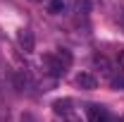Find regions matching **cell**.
<instances>
[{
    "instance_id": "cell-1",
    "label": "cell",
    "mask_w": 124,
    "mask_h": 122,
    "mask_svg": "<svg viewBox=\"0 0 124 122\" xmlns=\"http://www.w3.org/2000/svg\"><path fill=\"white\" fill-rule=\"evenodd\" d=\"M41 65H43V70H46L48 74H53V77H62V74H64V70H67V67H64V62L57 58V53H55V55H50V53L43 55Z\"/></svg>"
},
{
    "instance_id": "cell-2",
    "label": "cell",
    "mask_w": 124,
    "mask_h": 122,
    "mask_svg": "<svg viewBox=\"0 0 124 122\" xmlns=\"http://www.w3.org/2000/svg\"><path fill=\"white\" fill-rule=\"evenodd\" d=\"M17 43L22 46V50L31 53V50H33V46H36L33 31H31V29H19V31H17Z\"/></svg>"
},
{
    "instance_id": "cell-3",
    "label": "cell",
    "mask_w": 124,
    "mask_h": 122,
    "mask_svg": "<svg viewBox=\"0 0 124 122\" xmlns=\"http://www.w3.org/2000/svg\"><path fill=\"white\" fill-rule=\"evenodd\" d=\"M86 113H88V122H110V113H108V108H103V105L91 103Z\"/></svg>"
},
{
    "instance_id": "cell-4",
    "label": "cell",
    "mask_w": 124,
    "mask_h": 122,
    "mask_svg": "<svg viewBox=\"0 0 124 122\" xmlns=\"http://www.w3.org/2000/svg\"><path fill=\"white\" fill-rule=\"evenodd\" d=\"M72 105H74L72 98H60V101L53 103V110H55L57 115H64V117H67V115H72Z\"/></svg>"
},
{
    "instance_id": "cell-5",
    "label": "cell",
    "mask_w": 124,
    "mask_h": 122,
    "mask_svg": "<svg viewBox=\"0 0 124 122\" xmlns=\"http://www.w3.org/2000/svg\"><path fill=\"white\" fill-rule=\"evenodd\" d=\"M77 84L81 89H95V86H98V79L93 74H88V72H81V74L77 77Z\"/></svg>"
},
{
    "instance_id": "cell-6",
    "label": "cell",
    "mask_w": 124,
    "mask_h": 122,
    "mask_svg": "<svg viewBox=\"0 0 124 122\" xmlns=\"http://www.w3.org/2000/svg\"><path fill=\"white\" fill-rule=\"evenodd\" d=\"M93 65H95L103 74H110V62H108L105 55H93Z\"/></svg>"
},
{
    "instance_id": "cell-7",
    "label": "cell",
    "mask_w": 124,
    "mask_h": 122,
    "mask_svg": "<svg viewBox=\"0 0 124 122\" xmlns=\"http://www.w3.org/2000/svg\"><path fill=\"white\" fill-rule=\"evenodd\" d=\"M64 7H67V0H50V5H48V10H50L53 15L64 12Z\"/></svg>"
},
{
    "instance_id": "cell-8",
    "label": "cell",
    "mask_w": 124,
    "mask_h": 122,
    "mask_svg": "<svg viewBox=\"0 0 124 122\" xmlns=\"http://www.w3.org/2000/svg\"><path fill=\"white\" fill-rule=\"evenodd\" d=\"M77 12L79 15H88L91 12V0H77Z\"/></svg>"
},
{
    "instance_id": "cell-9",
    "label": "cell",
    "mask_w": 124,
    "mask_h": 122,
    "mask_svg": "<svg viewBox=\"0 0 124 122\" xmlns=\"http://www.w3.org/2000/svg\"><path fill=\"white\" fill-rule=\"evenodd\" d=\"M57 58L64 62V67H69V65H72V55H69V50H57Z\"/></svg>"
},
{
    "instance_id": "cell-10",
    "label": "cell",
    "mask_w": 124,
    "mask_h": 122,
    "mask_svg": "<svg viewBox=\"0 0 124 122\" xmlns=\"http://www.w3.org/2000/svg\"><path fill=\"white\" fill-rule=\"evenodd\" d=\"M19 122H38L31 113H22V117H19Z\"/></svg>"
},
{
    "instance_id": "cell-11",
    "label": "cell",
    "mask_w": 124,
    "mask_h": 122,
    "mask_svg": "<svg viewBox=\"0 0 124 122\" xmlns=\"http://www.w3.org/2000/svg\"><path fill=\"white\" fill-rule=\"evenodd\" d=\"M112 86H115V89H122L124 86V77H112Z\"/></svg>"
},
{
    "instance_id": "cell-12",
    "label": "cell",
    "mask_w": 124,
    "mask_h": 122,
    "mask_svg": "<svg viewBox=\"0 0 124 122\" xmlns=\"http://www.w3.org/2000/svg\"><path fill=\"white\" fill-rule=\"evenodd\" d=\"M117 65H119V70L124 72V48L119 50V53H117Z\"/></svg>"
},
{
    "instance_id": "cell-13",
    "label": "cell",
    "mask_w": 124,
    "mask_h": 122,
    "mask_svg": "<svg viewBox=\"0 0 124 122\" xmlns=\"http://www.w3.org/2000/svg\"><path fill=\"white\" fill-rule=\"evenodd\" d=\"M67 122H79V117L77 115H67Z\"/></svg>"
},
{
    "instance_id": "cell-14",
    "label": "cell",
    "mask_w": 124,
    "mask_h": 122,
    "mask_svg": "<svg viewBox=\"0 0 124 122\" xmlns=\"http://www.w3.org/2000/svg\"><path fill=\"white\" fill-rule=\"evenodd\" d=\"M33 2H38V0H33Z\"/></svg>"
},
{
    "instance_id": "cell-15",
    "label": "cell",
    "mask_w": 124,
    "mask_h": 122,
    "mask_svg": "<svg viewBox=\"0 0 124 122\" xmlns=\"http://www.w3.org/2000/svg\"><path fill=\"white\" fill-rule=\"evenodd\" d=\"M122 122H124V117H122Z\"/></svg>"
}]
</instances>
